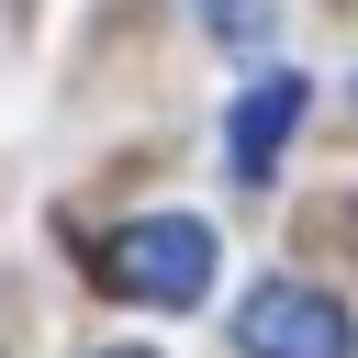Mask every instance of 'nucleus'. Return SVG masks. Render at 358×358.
<instances>
[{"label":"nucleus","mask_w":358,"mask_h":358,"mask_svg":"<svg viewBox=\"0 0 358 358\" xmlns=\"http://www.w3.org/2000/svg\"><path fill=\"white\" fill-rule=\"evenodd\" d=\"M101 291L157 302V313H190L213 291V224L201 213H134L123 235H101Z\"/></svg>","instance_id":"nucleus-1"},{"label":"nucleus","mask_w":358,"mask_h":358,"mask_svg":"<svg viewBox=\"0 0 358 358\" xmlns=\"http://www.w3.org/2000/svg\"><path fill=\"white\" fill-rule=\"evenodd\" d=\"M235 347L246 358H347V302L313 280H257L235 302Z\"/></svg>","instance_id":"nucleus-2"},{"label":"nucleus","mask_w":358,"mask_h":358,"mask_svg":"<svg viewBox=\"0 0 358 358\" xmlns=\"http://www.w3.org/2000/svg\"><path fill=\"white\" fill-rule=\"evenodd\" d=\"M302 112H313V78H280V67H268L257 90H235V123H224V168L257 190V179L280 168V145H291V123H302Z\"/></svg>","instance_id":"nucleus-3"},{"label":"nucleus","mask_w":358,"mask_h":358,"mask_svg":"<svg viewBox=\"0 0 358 358\" xmlns=\"http://www.w3.org/2000/svg\"><path fill=\"white\" fill-rule=\"evenodd\" d=\"M201 22H213L224 45H268V22H280V0H201Z\"/></svg>","instance_id":"nucleus-4"},{"label":"nucleus","mask_w":358,"mask_h":358,"mask_svg":"<svg viewBox=\"0 0 358 358\" xmlns=\"http://www.w3.org/2000/svg\"><path fill=\"white\" fill-rule=\"evenodd\" d=\"M90 358H157V347H90Z\"/></svg>","instance_id":"nucleus-5"}]
</instances>
